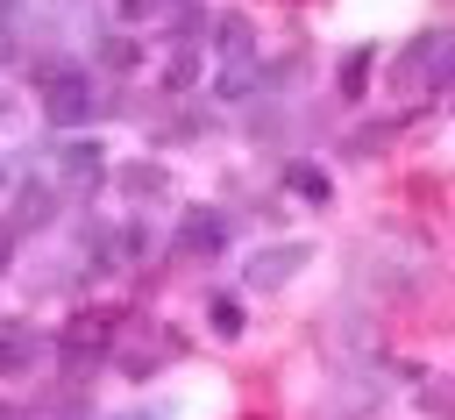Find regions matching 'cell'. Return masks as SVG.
<instances>
[{
	"mask_svg": "<svg viewBox=\"0 0 455 420\" xmlns=\"http://www.w3.org/2000/svg\"><path fill=\"white\" fill-rule=\"evenodd\" d=\"M121 420H156V413H121Z\"/></svg>",
	"mask_w": 455,
	"mask_h": 420,
	"instance_id": "2e32d148",
	"label": "cell"
},
{
	"mask_svg": "<svg viewBox=\"0 0 455 420\" xmlns=\"http://www.w3.org/2000/svg\"><path fill=\"white\" fill-rule=\"evenodd\" d=\"M185 256H220L228 249V221L213 214V206H192V214H178V235H171Z\"/></svg>",
	"mask_w": 455,
	"mask_h": 420,
	"instance_id": "3957f363",
	"label": "cell"
},
{
	"mask_svg": "<svg viewBox=\"0 0 455 420\" xmlns=\"http://www.w3.org/2000/svg\"><path fill=\"white\" fill-rule=\"evenodd\" d=\"M100 64H121V71H128V64H135V43H128V36H107V43H100Z\"/></svg>",
	"mask_w": 455,
	"mask_h": 420,
	"instance_id": "30bf717a",
	"label": "cell"
},
{
	"mask_svg": "<svg viewBox=\"0 0 455 420\" xmlns=\"http://www.w3.org/2000/svg\"><path fill=\"white\" fill-rule=\"evenodd\" d=\"M36 420H85V399H50Z\"/></svg>",
	"mask_w": 455,
	"mask_h": 420,
	"instance_id": "7c38bea8",
	"label": "cell"
},
{
	"mask_svg": "<svg viewBox=\"0 0 455 420\" xmlns=\"http://www.w3.org/2000/svg\"><path fill=\"white\" fill-rule=\"evenodd\" d=\"M192 71H199V64H192V50H178V57L164 64V78H171V85H192Z\"/></svg>",
	"mask_w": 455,
	"mask_h": 420,
	"instance_id": "5bb4252c",
	"label": "cell"
},
{
	"mask_svg": "<svg viewBox=\"0 0 455 420\" xmlns=\"http://www.w3.org/2000/svg\"><path fill=\"white\" fill-rule=\"evenodd\" d=\"M7 121H14V107H7V93H0V135H7Z\"/></svg>",
	"mask_w": 455,
	"mask_h": 420,
	"instance_id": "9a60e30c",
	"label": "cell"
},
{
	"mask_svg": "<svg viewBox=\"0 0 455 420\" xmlns=\"http://www.w3.org/2000/svg\"><path fill=\"white\" fill-rule=\"evenodd\" d=\"M57 171H64V192H100L107 157H100L92 142H64V149H57Z\"/></svg>",
	"mask_w": 455,
	"mask_h": 420,
	"instance_id": "277c9868",
	"label": "cell"
},
{
	"mask_svg": "<svg viewBox=\"0 0 455 420\" xmlns=\"http://www.w3.org/2000/svg\"><path fill=\"white\" fill-rule=\"evenodd\" d=\"M206 306H213V313H206V320H213V335H242V320H249V313L235 306V292H213Z\"/></svg>",
	"mask_w": 455,
	"mask_h": 420,
	"instance_id": "52a82bcc",
	"label": "cell"
},
{
	"mask_svg": "<svg viewBox=\"0 0 455 420\" xmlns=\"http://www.w3.org/2000/svg\"><path fill=\"white\" fill-rule=\"evenodd\" d=\"M0 420H14V413H7V406H0Z\"/></svg>",
	"mask_w": 455,
	"mask_h": 420,
	"instance_id": "ac0fdd59",
	"label": "cell"
},
{
	"mask_svg": "<svg viewBox=\"0 0 455 420\" xmlns=\"http://www.w3.org/2000/svg\"><path fill=\"white\" fill-rule=\"evenodd\" d=\"M50 214H57V185H43V178L14 185V228H21V235H28V228H50Z\"/></svg>",
	"mask_w": 455,
	"mask_h": 420,
	"instance_id": "5b68a950",
	"label": "cell"
},
{
	"mask_svg": "<svg viewBox=\"0 0 455 420\" xmlns=\"http://www.w3.org/2000/svg\"><path fill=\"white\" fill-rule=\"evenodd\" d=\"M291 192L320 206V199H327V171H320V164H291Z\"/></svg>",
	"mask_w": 455,
	"mask_h": 420,
	"instance_id": "ba28073f",
	"label": "cell"
},
{
	"mask_svg": "<svg viewBox=\"0 0 455 420\" xmlns=\"http://www.w3.org/2000/svg\"><path fill=\"white\" fill-rule=\"evenodd\" d=\"M43 114H50V128H78V121H92V114H100L92 78H85V71H50V78H43Z\"/></svg>",
	"mask_w": 455,
	"mask_h": 420,
	"instance_id": "6da1fadb",
	"label": "cell"
},
{
	"mask_svg": "<svg viewBox=\"0 0 455 420\" xmlns=\"http://www.w3.org/2000/svg\"><path fill=\"white\" fill-rule=\"evenodd\" d=\"M0 271H7V242H0Z\"/></svg>",
	"mask_w": 455,
	"mask_h": 420,
	"instance_id": "e0dca14e",
	"label": "cell"
},
{
	"mask_svg": "<svg viewBox=\"0 0 455 420\" xmlns=\"http://www.w3.org/2000/svg\"><path fill=\"white\" fill-rule=\"evenodd\" d=\"M306 256H313L306 242H270V249H256V256L242 263V285H249V292H277V285H291V278L306 271Z\"/></svg>",
	"mask_w": 455,
	"mask_h": 420,
	"instance_id": "7a4b0ae2",
	"label": "cell"
},
{
	"mask_svg": "<svg viewBox=\"0 0 455 420\" xmlns=\"http://www.w3.org/2000/svg\"><path fill=\"white\" fill-rule=\"evenodd\" d=\"M363 71H370V50H355V57H341V93H363Z\"/></svg>",
	"mask_w": 455,
	"mask_h": 420,
	"instance_id": "8fae6325",
	"label": "cell"
},
{
	"mask_svg": "<svg viewBox=\"0 0 455 420\" xmlns=\"http://www.w3.org/2000/svg\"><path fill=\"white\" fill-rule=\"evenodd\" d=\"M21 356H28V342H21V335H0V377L21 370Z\"/></svg>",
	"mask_w": 455,
	"mask_h": 420,
	"instance_id": "4fadbf2b",
	"label": "cell"
},
{
	"mask_svg": "<svg viewBox=\"0 0 455 420\" xmlns=\"http://www.w3.org/2000/svg\"><path fill=\"white\" fill-rule=\"evenodd\" d=\"M121 185L128 192H164V171L156 164H121Z\"/></svg>",
	"mask_w": 455,
	"mask_h": 420,
	"instance_id": "9c48e42d",
	"label": "cell"
},
{
	"mask_svg": "<svg viewBox=\"0 0 455 420\" xmlns=\"http://www.w3.org/2000/svg\"><path fill=\"white\" fill-rule=\"evenodd\" d=\"M419 57H427V78H434V85H455V28L427 36V43H419Z\"/></svg>",
	"mask_w": 455,
	"mask_h": 420,
	"instance_id": "8992f818",
	"label": "cell"
}]
</instances>
